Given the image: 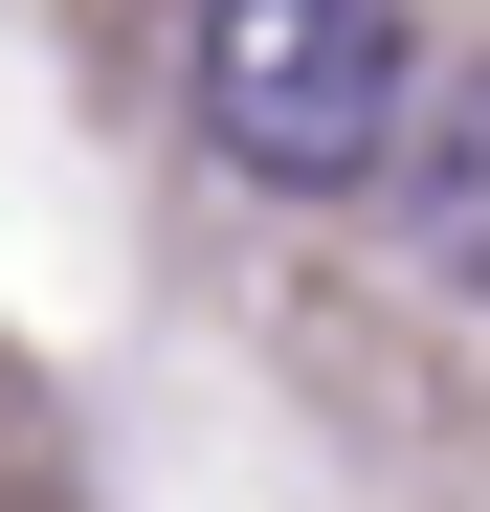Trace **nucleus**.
I'll return each mask as SVG.
<instances>
[{"label":"nucleus","mask_w":490,"mask_h":512,"mask_svg":"<svg viewBox=\"0 0 490 512\" xmlns=\"http://www.w3.org/2000/svg\"><path fill=\"white\" fill-rule=\"evenodd\" d=\"M179 90H201V134L268 201H357L379 134H401V90H424V23H401V0H201Z\"/></svg>","instance_id":"obj_1"},{"label":"nucleus","mask_w":490,"mask_h":512,"mask_svg":"<svg viewBox=\"0 0 490 512\" xmlns=\"http://www.w3.org/2000/svg\"><path fill=\"white\" fill-rule=\"evenodd\" d=\"M357 201H379V245H401L424 290L490 312V67H424V90H401V134H379Z\"/></svg>","instance_id":"obj_2"}]
</instances>
